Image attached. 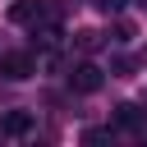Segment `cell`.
Returning <instances> with one entry per match:
<instances>
[{
    "instance_id": "cell-1",
    "label": "cell",
    "mask_w": 147,
    "mask_h": 147,
    "mask_svg": "<svg viewBox=\"0 0 147 147\" xmlns=\"http://www.w3.org/2000/svg\"><path fill=\"white\" fill-rule=\"evenodd\" d=\"M0 74L14 78V83H18V78H32V74H37V60H32L28 51H5V55H0Z\"/></svg>"
},
{
    "instance_id": "cell-2",
    "label": "cell",
    "mask_w": 147,
    "mask_h": 147,
    "mask_svg": "<svg viewBox=\"0 0 147 147\" xmlns=\"http://www.w3.org/2000/svg\"><path fill=\"white\" fill-rule=\"evenodd\" d=\"M69 87H74V92H83V96H92V92L101 87V69H96L92 60H83V64L69 74Z\"/></svg>"
},
{
    "instance_id": "cell-3",
    "label": "cell",
    "mask_w": 147,
    "mask_h": 147,
    "mask_svg": "<svg viewBox=\"0 0 147 147\" xmlns=\"http://www.w3.org/2000/svg\"><path fill=\"white\" fill-rule=\"evenodd\" d=\"M0 133H5V138H28V133H32V115H28V110L0 115Z\"/></svg>"
},
{
    "instance_id": "cell-4",
    "label": "cell",
    "mask_w": 147,
    "mask_h": 147,
    "mask_svg": "<svg viewBox=\"0 0 147 147\" xmlns=\"http://www.w3.org/2000/svg\"><path fill=\"white\" fill-rule=\"evenodd\" d=\"M115 124L119 129H147V115L138 106H115Z\"/></svg>"
},
{
    "instance_id": "cell-5",
    "label": "cell",
    "mask_w": 147,
    "mask_h": 147,
    "mask_svg": "<svg viewBox=\"0 0 147 147\" xmlns=\"http://www.w3.org/2000/svg\"><path fill=\"white\" fill-rule=\"evenodd\" d=\"M96 46H101V37H96V32H78V51H87V55H92Z\"/></svg>"
},
{
    "instance_id": "cell-6",
    "label": "cell",
    "mask_w": 147,
    "mask_h": 147,
    "mask_svg": "<svg viewBox=\"0 0 147 147\" xmlns=\"http://www.w3.org/2000/svg\"><path fill=\"white\" fill-rule=\"evenodd\" d=\"M119 5H124V0H96V9H101V14H115Z\"/></svg>"
}]
</instances>
